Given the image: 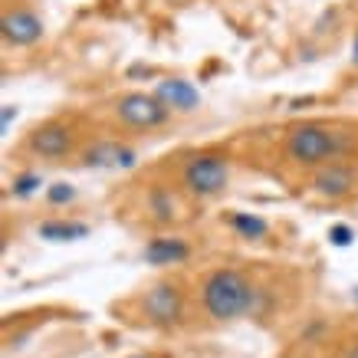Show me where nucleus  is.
<instances>
[{
	"label": "nucleus",
	"instance_id": "15",
	"mask_svg": "<svg viewBox=\"0 0 358 358\" xmlns=\"http://www.w3.org/2000/svg\"><path fill=\"white\" fill-rule=\"evenodd\" d=\"M319 358H358V332H348L345 329V336L336 338V342H329L326 352Z\"/></svg>",
	"mask_w": 358,
	"mask_h": 358
},
{
	"label": "nucleus",
	"instance_id": "9",
	"mask_svg": "<svg viewBox=\"0 0 358 358\" xmlns=\"http://www.w3.org/2000/svg\"><path fill=\"white\" fill-rule=\"evenodd\" d=\"M181 201L187 197L174 181H148V187L141 191V210L158 230H168L181 220V207H185Z\"/></svg>",
	"mask_w": 358,
	"mask_h": 358
},
{
	"label": "nucleus",
	"instance_id": "16",
	"mask_svg": "<svg viewBox=\"0 0 358 358\" xmlns=\"http://www.w3.org/2000/svg\"><path fill=\"white\" fill-rule=\"evenodd\" d=\"M46 201L50 204H69V201H76V187L73 185H53L46 191Z\"/></svg>",
	"mask_w": 358,
	"mask_h": 358
},
{
	"label": "nucleus",
	"instance_id": "1",
	"mask_svg": "<svg viewBox=\"0 0 358 358\" xmlns=\"http://www.w3.org/2000/svg\"><path fill=\"white\" fill-rule=\"evenodd\" d=\"M263 286L257 276L234 263L207 266L191 280V306L197 329H230L240 319L260 313Z\"/></svg>",
	"mask_w": 358,
	"mask_h": 358
},
{
	"label": "nucleus",
	"instance_id": "12",
	"mask_svg": "<svg viewBox=\"0 0 358 358\" xmlns=\"http://www.w3.org/2000/svg\"><path fill=\"white\" fill-rule=\"evenodd\" d=\"M141 257L152 266H181L191 260V243L178 234H158V237H148Z\"/></svg>",
	"mask_w": 358,
	"mask_h": 358
},
{
	"label": "nucleus",
	"instance_id": "3",
	"mask_svg": "<svg viewBox=\"0 0 358 358\" xmlns=\"http://www.w3.org/2000/svg\"><path fill=\"white\" fill-rule=\"evenodd\" d=\"M358 158V125L332 119H303L282 131V162L299 171H315L329 162Z\"/></svg>",
	"mask_w": 358,
	"mask_h": 358
},
{
	"label": "nucleus",
	"instance_id": "17",
	"mask_svg": "<svg viewBox=\"0 0 358 358\" xmlns=\"http://www.w3.org/2000/svg\"><path fill=\"white\" fill-rule=\"evenodd\" d=\"M33 187H40V174L27 171V174H20V178H17V181H13V194L27 197V194H33Z\"/></svg>",
	"mask_w": 358,
	"mask_h": 358
},
{
	"label": "nucleus",
	"instance_id": "19",
	"mask_svg": "<svg viewBox=\"0 0 358 358\" xmlns=\"http://www.w3.org/2000/svg\"><path fill=\"white\" fill-rule=\"evenodd\" d=\"M125 358H168V355H162V352H131Z\"/></svg>",
	"mask_w": 358,
	"mask_h": 358
},
{
	"label": "nucleus",
	"instance_id": "21",
	"mask_svg": "<svg viewBox=\"0 0 358 358\" xmlns=\"http://www.w3.org/2000/svg\"><path fill=\"white\" fill-rule=\"evenodd\" d=\"M355 59H358V40H355Z\"/></svg>",
	"mask_w": 358,
	"mask_h": 358
},
{
	"label": "nucleus",
	"instance_id": "10",
	"mask_svg": "<svg viewBox=\"0 0 358 358\" xmlns=\"http://www.w3.org/2000/svg\"><path fill=\"white\" fill-rule=\"evenodd\" d=\"M79 164L83 168H131L135 164V148H129L122 138H86L79 148Z\"/></svg>",
	"mask_w": 358,
	"mask_h": 358
},
{
	"label": "nucleus",
	"instance_id": "4",
	"mask_svg": "<svg viewBox=\"0 0 358 358\" xmlns=\"http://www.w3.org/2000/svg\"><path fill=\"white\" fill-rule=\"evenodd\" d=\"M230 178H234V158L224 148H197L181 155L174 185L191 204H214L227 194Z\"/></svg>",
	"mask_w": 358,
	"mask_h": 358
},
{
	"label": "nucleus",
	"instance_id": "18",
	"mask_svg": "<svg viewBox=\"0 0 358 358\" xmlns=\"http://www.w3.org/2000/svg\"><path fill=\"white\" fill-rule=\"evenodd\" d=\"M276 358H319V355H309V348H303V345H289V348H282Z\"/></svg>",
	"mask_w": 358,
	"mask_h": 358
},
{
	"label": "nucleus",
	"instance_id": "5",
	"mask_svg": "<svg viewBox=\"0 0 358 358\" xmlns=\"http://www.w3.org/2000/svg\"><path fill=\"white\" fill-rule=\"evenodd\" d=\"M171 115L174 112L155 92H141V89L122 92V96H115L109 102V122L112 129L122 131V135H152V131H162L171 122Z\"/></svg>",
	"mask_w": 358,
	"mask_h": 358
},
{
	"label": "nucleus",
	"instance_id": "7",
	"mask_svg": "<svg viewBox=\"0 0 358 358\" xmlns=\"http://www.w3.org/2000/svg\"><path fill=\"white\" fill-rule=\"evenodd\" d=\"M0 36H3V46L30 50V46L43 43L46 23L30 0H7L0 13Z\"/></svg>",
	"mask_w": 358,
	"mask_h": 358
},
{
	"label": "nucleus",
	"instance_id": "8",
	"mask_svg": "<svg viewBox=\"0 0 358 358\" xmlns=\"http://www.w3.org/2000/svg\"><path fill=\"white\" fill-rule=\"evenodd\" d=\"M306 191L319 201H352L358 194V162H329L306 174Z\"/></svg>",
	"mask_w": 358,
	"mask_h": 358
},
{
	"label": "nucleus",
	"instance_id": "6",
	"mask_svg": "<svg viewBox=\"0 0 358 358\" xmlns=\"http://www.w3.org/2000/svg\"><path fill=\"white\" fill-rule=\"evenodd\" d=\"M83 145H86V138L79 135L73 119H46L27 131L23 152L36 162H66V158L79 155Z\"/></svg>",
	"mask_w": 358,
	"mask_h": 358
},
{
	"label": "nucleus",
	"instance_id": "11",
	"mask_svg": "<svg viewBox=\"0 0 358 358\" xmlns=\"http://www.w3.org/2000/svg\"><path fill=\"white\" fill-rule=\"evenodd\" d=\"M155 96L162 99V102L174 112V115H191V112L201 109V92H197V86H194V83H187V79H181V76L158 79Z\"/></svg>",
	"mask_w": 358,
	"mask_h": 358
},
{
	"label": "nucleus",
	"instance_id": "2",
	"mask_svg": "<svg viewBox=\"0 0 358 358\" xmlns=\"http://www.w3.org/2000/svg\"><path fill=\"white\" fill-rule=\"evenodd\" d=\"M122 322L145 332H181L194 326V306H191V280L178 273H162L148 280L141 289L115 303Z\"/></svg>",
	"mask_w": 358,
	"mask_h": 358
},
{
	"label": "nucleus",
	"instance_id": "13",
	"mask_svg": "<svg viewBox=\"0 0 358 358\" xmlns=\"http://www.w3.org/2000/svg\"><path fill=\"white\" fill-rule=\"evenodd\" d=\"M36 234L43 240H56V243H66V240H79L86 237L89 227L86 224H76V220H43L40 227H36Z\"/></svg>",
	"mask_w": 358,
	"mask_h": 358
},
{
	"label": "nucleus",
	"instance_id": "14",
	"mask_svg": "<svg viewBox=\"0 0 358 358\" xmlns=\"http://www.w3.org/2000/svg\"><path fill=\"white\" fill-rule=\"evenodd\" d=\"M227 224L237 230L240 237H247V240L266 237V220L257 217V214H247V210H234V214L227 217Z\"/></svg>",
	"mask_w": 358,
	"mask_h": 358
},
{
	"label": "nucleus",
	"instance_id": "20",
	"mask_svg": "<svg viewBox=\"0 0 358 358\" xmlns=\"http://www.w3.org/2000/svg\"><path fill=\"white\" fill-rule=\"evenodd\" d=\"M348 332H358V319H355V322H352V326H348Z\"/></svg>",
	"mask_w": 358,
	"mask_h": 358
}]
</instances>
